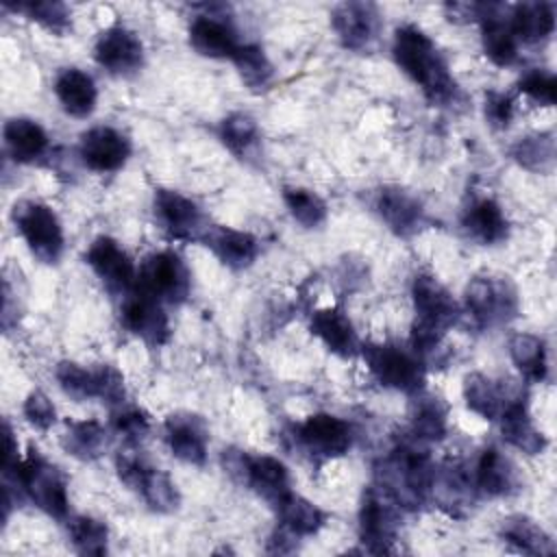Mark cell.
I'll return each instance as SVG.
<instances>
[{
	"instance_id": "cell-1",
	"label": "cell",
	"mask_w": 557,
	"mask_h": 557,
	"mask_svg": "<svg viewBox=\"0 0 557 557\" xmlns=\"http://www.w3.org/2000/svg\"><path fill=\"white\" fill-rule=\"evenodd\" d=\"M392 52L396 65L422 89L431 102L442 104L455 96L457 87L448 72V63L424 30L413 24L398 26Z\"/></svg>"
},
{
	"instance_id": "cell-2",
	"label": "cell",
	"mask_w": 557,
	"mask_h": 557,
	"mask_svg": "<svg viewBox=\"0 0 557 557\" xmlns=\"http://www.w3.org/2000/svg\"><path fill=\"white\" fill-rule=\"evenodd\" d=\"M416 322L411 329V348L424 357L440 348L444 333L455 324L459 309L450 292L431 274H416L411 285Z\"/></svg>"
},
{
	"instance_id": "cell-3",
	"label": "cell",
	"mask_w": 557,
	"mask_h": 557,
	"mask_svg": "<svg viewBox=\"0 0 557 557\" xmlns=\"http://www.w3.org/2000/svg\"><path fill=\"white\" fill-rule=\"evenodd\" d=\"M24 494L48 516L65 518L67 516V483L57 466L46 461L37 450H30L20 459L11 472Z\"/></svg>"
},
{
	"instance_id": "cell-4",
	"label": "cell",
	"mask_w": 557,
	"mask_h": 557,
	"mask_svg": "<svg viewBox=\"0 0 557 557\" xmlns=\"http://www.w3.org/2000/svg\"><path fill=\"white\" fill-rule=\"evenodd\" d=\"M368 370L374 379L392 389L416 394L424 383V361L413 348L396 344H366L361 346Z\"/></svg>"
},
{
	"instance_id": "cell-5",
	"label": "cell",
	"mask_w": 557,
	"mask_h": 557,
	"mask_svg": "<svg viewBox=\"0 0 557 557\" xmlns=\"http://www.w3.org/2000/svg\"><path fill=\"white\" fill-rule=\"evenodd\" d=\"M13 224L28 250L44 263H57L63 252V228L57 213L35 200H22L13 207Z\"/></svg>"
},
{
	"instance_id": "cell-6",
	"label": "cell",
	"mask_w": 557,
	"mask_h": 557,
	"mask_svg": "<svg viewBox=\"0 0 557 557\" xmlns=\"http://www.w3.org/2000/svg\"><path fill=\"white\" fill-rule=\"evenodd\" d=\"M189 270L172 250H159L144 259L137 272L135 289L157 298L159 302L178 305L189 294Z\"/></svg>"
},
{
	"instance_id": "cell-7",
	"label": "cell",
	"mask_w": 557,
	"mask_h": 557,
	"mask_svg": "<svg viewBox=\"0 0 557 557\" xmlns=\"http://www.w3.org/2000/svg\"><path fill=\"white\" fill-rule=\"evenodd\" d=\"M400 522V503L381 483L370 485L359 511V533L370 553H392Z\"/></svg>"
},
{
	"instance_id": "cell-8",
	"label": "cell",
	"mask_w": 557,
	"mask_h": 557,
	"mask_svg": "<svg viewBox=\"0 0 557 557\" xmlns=\"http://www.w3.org/2000/svg\"><path fill=\"white\" fill-rule=\"evenodd\" d=\"M466 305L479 326H496L518 311V298L509 281L476 276L466 287Z\"/></svg>"
},
{
	"instance_id": "cell-9",
	"label": "cell",
	"mask_w": 557,
	"mask_h": 557,
	"mask_svg": "<svg viewBox=\"0 0 557 557\" xmlns=\"http://www.w3.org/2000/svg\"><path fill=\"white\" fill-rule=\"evenodd\" d=\"M154 215L172 239L196 242L205 239L209 233V224L198 205L174 189L154 191Z\"/></svg>"
},
{
	"instance_id": "cell-10",
	"label": "cell",
	"mask_w": 557,
	"mask_h": 557,
	"mask_svg": "<svg viewBox=\"0 0 557 557\" xmlns=\"http://www.w3.org/2000/svg\"><path fill=\"white\" fill-rule=\"evenodd\" d=\"M85 261L111 292H126L135 287V263L113 237H96L85 252Z\"/></svg>"
},
{
	"instance_id": "cell-11",
	"label": "cell",
	"mask_w": 557,
	"mask_h": 557,
	"mask_svg": "<svg viewBox=\"0 0 557 557\" xmlns=\"http://www.w3.org/2000/svg\"><path fill=\"white\" fill-rule=\"evenodd\" d=\"M94 59L100 67L115 76L133 74L144 63V44L137 33L124 26H109L94 46Z\"/></svg>"
},
{
	"instance_id": "cell-12",
	"label": "cell",
	"mask_w": 557,
	"mask_h": 557,
	"mask_svg": "<svg viewBox=\"0 0 557 557\" xmlns=\"http://www.w3.org/2000/svg\"><path fill=\"white\" fill-rule=\"evenodd\" d=\"M122 324L150 346H163L170 339V320L161 302L135 287L122 305Z\"/></svg>"
},
{
	"instance_id": "cell-13",
	"label": "cell",
	"mask_w": 557,
	"mask_h": 557,
	"mask_svg": "<svg viewBox=\"0 0 557 557\" xmlns=\"http://www.w3.org/2000/svg\"><path fill=\"white\" fill-rule=\"evenodd\" d=\"M333 28L350 50H368L381 30V15L372 2H344L333 9Z\"/></svg>"
},
{
	"instance_id": "cell-14",
	"label": "cell",
	"mask_w": 557,
	"mask_h": 557,
	"mask_svg": "<svg viewBox=\"0 0 557 557\" xmlns=\"http://www.w3.org/2000/svg\"><path fill=\"white\" fill-rule=\"evenodd\" d=\"M298 442L315 457H339L350 448V426L333 413H313L296 429Z\"/></svg>"
},
{
	"instance_id": "cell-15",
	"label": "cell",
	"mask_w": 557,
	"mask_h": 557,
	"mask_svg": "<svg viewBox=\"0 0 557 557\" xmlns=\"http://www.w3.org/2000/svg\"><path fill=\"white\" fill-rule=\"evenodd\" d=\"M81 159L94 172H115L131 157V141L111 126H94L81 135Z\"/></svg>"
},
{
	"instance_id": "cell-16",
	"label": "cell",
	"mask_w": 557,
	"mask_h": 557,
	"mask_svg": "<svg viewBox=\"0 0 557 557\" xmlns=\"http://www.w3.org/2000/svg\"><path fill=\"white\" fill-rule=\"evenodd\" d=\"M481 44L485 57L500 67L516 63L518 59V39L509 26V9L503 4H481Z\"/></svg>"
},
{
	"instance_id": "cell-17",
	"label": "cell",
	"mask_w": 557,
	"mask_h": 557,
	"mask_svg": "<svg viewBox=\"0 0 557 557\" xmlns=\"http://www.w3.org/2000/svg\"><path fill=\"white\" fill-rule=\"evenodd\" d=\"M228 468H237L242 479L268 503L276 505L289 492V474L287 468L270 455L246 457L235 455V461L226 463Z\"/></svg>"
},
{
	"instance_id": "cell-18",
	"label": "cell",
	"mask_w": 557,
	"mask_h": 557,
	"mask_svg": "<svg viewBox=\"0 0 557 557\" xmlns=\"http://www.w3.org/2000/svg\"><path fill=\"white\" fill-rule=\"evenodd\" d=\"M165 442L172 450V455L185 463L202 466L207 459V444H209V431L202 422V418L178 411L168 416L165 420Z\"/></svg>"
},
{
	"instance_id": "cell-19",
	"label": "cell",
	"mask_w": 557,
	"mask_h": 557,
	"mask_svg": "<svg viewBox=\"0 0 557 557\" xmlns=\"http://www.w3.org/2000/svg\"><path fill=\"white\" fill-rule=\"evenodd\" d=\"M498 420H500L503 437L513 448H518L527 455H540L546 448V440H544L542 431L535 429V424L529 416V409H527V396L520 387L509 394L507 405H505L503 413L498 416Z\"/></svg>"
},
{
	"instance_id": "cell-20",
	"label": "cell",
	"mask_w": 557,
	"mask_h": 557,
	"mask_svg": "<svg viewBox=\"0 0 557 557\" xmlns=\"http://www.w3.org/2000/svg\"><path fill=\"white\" fill-rule=\"evenodd\" d=\"M376 211L396 235H413L424 222L420 200L400 187H383L376 194Z\"/></svg>"
},
{
	"instance_id": "cell-21",
	"label": "cell",
	"mask_w": 557,
	"mask_h": 557,
	"mask_svg": "<svg viewBox=\"0 0 557 557\" xmlns=\"http://www.w3.org/2000/svg\"><path fill=\"white\" fill-rule=\"evenodd\" d=\"M311 333L335 355L352 357L361 350L355 326L342 307H324L311 315Z\"/></svg>"
},
{
	"instance_id": "cell-22",
	"label": "cell",
	"mask_w": 557,
	"mask_h": 557,
	"mask_svg": "<svg viewBox=\"0 0 557 557\" xmlns=\"http://www.w3.org/2000/svg\"><path fill=\"white\" fill-rule=\"evenodd\" d=\"M191 48L209 59H233L239 50L235 30L215 15H198L189 24Z\"/></svg>"
},
{
	"instance_id": "cell-23",
	"label": "cell",
	"mask_w": 557,
	"mask_h": 557,
	"mask_svg": "<svg viewBox=\"0 0 557 557\" xmlns=\"http://www.w3.org/2000/svg\"><path fill=\"white\" fill-rule=\"evenodd\" d=\"M461 226L468 233V237L487 246L503 242L509 233V222L500 205L487 196L476 198L466 207L461 215Z\"/></svg>"
},
{
	"instance_id": "cell-24",
	"label": "cell",
	"mask_w": 557,
	"mask_h": 557,
	"mask_svg": "<svg viewBox=\"0 0 557 557\" xmlns=\"http://www.w3.org/2000/svg\"><path fill=\"white\" fill-rule=\"evenodd\" d=\"M474 487L490 498L509 496L518 487V470L513 461L498 448H485L476 461Z\"/></svg>"
},
{
	"instance_id": "cell-25",
	"label": "cell",
	"mask_w": 557,
	"mask_h": 557,
	"mask_svg": "<svg viewBox=\"0 0 557 557\" xmlns=\"http://www.w3.org/2000/svg\"><path fill=\"white\" fill-rule=\"evenodd\" d=\"M54 94L63 111L72 117H87L96 109L98 91L89 74L76 67H65L54 81Z\"/></svg>"
},
{
	"instance_id": "cell-26",
	"label": "cell",
	"mask_w": 557,
	"mask_h": 557,
	"mask_svg": "<svg viewBox=\"0 0 557 557\" xmlns=\"http://www.w3.org/2000/svg\"><path fill=\"white\" fill-rule=\"evenodd\" d=\"M205 239L209 242L213 255L231 270L250 268L259 255L257 239L246 231H235L226 226L209 228Z\"/></svg>"
},
{
	"instance_id": "cell-27",
	"label": "cell",
	"mask_w": 557,
	"mask_h": 557,
	"mask_svg": "<svg viewBox=\"0 0 557 557\" xmlns=\"http://www.w3.org/2000/svg\"><path fill=\"white\" fill-rule=\"evenodd\" d=\"M509 26L518 41L537 44L555 30V4L550 2H520L509 9Z\"/></svg>"
},
{
	"instance_id": "cell-28",
	"label": "cell",
	"mask_w": 557,
	"mask_h": 557,
	"mask_svg": "<svg viewBox=\"0 0 557 557\" xmlns=\"http://www.w3.org/2000/svg\"><path fill=\"white\" fill-rule=\"evenodd\" d=\"M4 146L17 163H30L39 159L48 148V135L35 120L11 117L4 124Z\"/></svg>"
},
{
	"instance_id": "cell-29",
	"label": "cell",
	"mask_w": 557,
	"mask_h": 557,
	"mask_svg": "<svg viewBox=\"0 0 557 557\" xmlns=\"http://www.w3.org/2000/svg\"><path fill=\"white\" fill-rule=\"evenodd\" d=\"M411 435L420 442L442 440L446 435V405L440 396L424 394L422 389L411 394Z\"/></svg>"
},
{
	"instance_id": "cell-30",
	"label": "cell",
	"mask_w": 557,
	"mask_h": 557,
	"mask_svg": "<svg viewBox=\"0 0 557 557\" xmlns=\"http://www.w3.org/2000/svg\"><path fill=\"white\" fill-rule=\"evenodd\" d=\"M511 389L496 385L492 379L474 372L463 379V398L470 411L485 420H498Z\"/></svg>"
},
{
	"instance_id": "cell-31",
	"label": "cell",
	"mask_w": 557,
	"mask_h": 557,
	"mask_svg": "<svg viewBox=\"0 0 557 557\" xmlns=\"http://www.w3.org/2000/svg\"><path fill=\"white\" fill-rule=\"evenodd\" d=\"M61 446L81 461H94L107 448V431L98 420H70L61 435Z\"/></svg>"
},
{
	"instance_id": "cell-32",
	"label": "cell",
	"mask_w": 557,
	"mask_h": 557,
	"mask_svg": "<svg viewBox=\"0 0 557 557\" xmlns=\"http://www.w3.org/2000/svg\"><path fill=\"white\" fill-rule=\"evenodd\" d=\"M278 509L281 527L292 531L296 537L313 535L324 524V513L311 500L294 494L292 490L274 505Z\"/></svg>"
},
{
	"instance_id": "cell-33",
	"label": "cell",
	"mask_w": 557,
	"mask_h": 557,
	"mask_svg": "<svg viewBox=\"0 0 557 557\" xmlns=\"http://www.w3.org/2000/svg\"><path fill=\"white\" fill-rule=\"evenodd\" d=\"M472 481L459 466H444L440 470H433L431 487L433 496L437 498L440 507H446L450 513L459 507H466V503L472 498Z\"/></svg>"
},
{
	"instance_id": "cell-34",
	"label": "cell",
	"mask_w": 557,
	"mask_h": 557,
	"mask_svg": "<svg viewBox=\"0 0 557 557\" xmlns=\"http://www.w3.org/2000/svg\"><path fill=\"white\" fill-rule=\"evenodd\" d=\"M509 355L516 368L529 381H544L546 379V348L544 342L531 333H516L509 337Z\"/></svg>"
},
{
	"instance_id": "cell-35",
	"label": "cell",
	"mask_w": 557,
	"mask_h": 557,
	"mask_svg": "<svg viewBox=\"0 0 557 557\" xmlns=\"http://www.w3.org/2000/svg\"><path fill=\"white\" fill-rule=\"evenodd\" d=\"M500 533L511 546H516L522 553H529V555H553L555 553L553 540L533 520H529L524 516H511V518L503 520Z\"/></svg>"
},
{
	"instance_id": "cell-36",
	"label": "cell",
	"mask_w": 557,
	"mask_h": 557,
	"mask_svg": "<svg viewBox=\"0 0 557 557\" xmlns=\"http://www.w3.org/2000/svg\"><path fill=\"white\" fill-rule=\"evenodd\" d=\"M135 490H139L144 500L150 505V509H154L159 513H170L181 503V496H178V490H176L174 481L157 468L146 466L141 470L137 483H135Z\"/></svg>"
},
{
	"instance_id": "cell-37",
	"label": "cell",
	"mask_w": 557,
	"mask_h": 557,
	"mask_svg": "<svg viewBox=\"0 0 557 557\" xmlns=\"http://www.w3.org/2000/svg\"><path fill=\"white\" fill-rule=\"evenodd\" d=\"M283 200H285L292 218L307 228L320 226L326 220V202L311 189L285 187Z\"/></svg>"
},
{
	"instance_id": "cell-38",
	"label": "cell",
	"mask_w": 557,
	"mask_h": 557,
	"mask_svg": "<svg viewBox=\"0 0 557 557\" xmlns=\"http://www.w3.org/2000/svg\"><path fill=\"white\" fill-rule=\"evenodd\" d=\"M231 61L235 63L242 81L250 89H261L272 78V63L265 52L255 44H242Z\"/></svg>"
},
{
	"instance_id": "cell-39",
	"label": "cell",
	"mask_w": 557,
	"mask_h": 557,
	"mask_svg": "<svg viewBox=\"0 0 557 557\" xmlns=\"http://www.w3.org/2000/svg\"><path fill=\"white\" fill-rule=\"evenodd\" d=\"M513 159L524 165L527 170L535 172H550L555 163V141L553 135L542 133V135H529L520 139L513 146Z\"/></svg>"
},
{
	"instance_id": "cell-40",
	"label": "cell",
	"mask_w": 557,
	"mask_h": 557,
	"mask_svg": "<svg viewBox=\"0 0 557 557\" xmlns=\"http://www.w3.org/2000/svg\"><path fill=\"white\" fill-rule=\"evenodd\" d=\"M67 529H70L72 544L81 555H104L107 553L109 531L102 520H96L91 516H76L70 520Z\"/></svg>"
},
{
	"instance_id": "cell-41",
	"label": "cell",
	"mask_w": 557,
	"mask_h": 557,
	"mask_svg": "<svg viewBox=\"0 0 557 557\" xmlns=\"http://www.w3.org/2000/svg\"><path fill=\"white\" fill-rule=\"evenodd\" d=\"M57 381L61 389L78 403L96 398V368L87 370L74 361H61L57 366Z\"/></svg>"
},
{
	"instance_id": "cell-42",
	"label": "cell",
	"mask_w": 557,
	"mask_h": 557,
	"mask_svg": "<svg viewBox=\"0 0 557 557\" xmlns=\"http://www.w3.org/2000/svg\"><path fill=\"white\" fill-rule=\"evenodd\" d=\"M220 137L228 150L235 154H244L257 141V124L246 113H233L222 120Z\"/></svg>"
},
{
	"instance_id": "cell-43",
	"label": "cell",
	"mask_w": 557,
	"mask_h": 557,
	"mask_svg": "<svg viewBox=\"0 0 557 557\" xmlns=\"http://www.w3.org/2000/svg\"><path fill=\"white\" fill-rule=\"evenodd\" d=\"M13 9L26 13L52 33H65L70 28V9L63 2H22Z\"/></svg>"
},
{
	"instance_id": "cell-44",
	"label": "cell",
	"mask_w": 557,
	"mask_h": 557,
	"mask_svg": "<svg viewBox=\"0 0 557 557\" xmlns=\"http://www.w3.org/2000/svg\"><path fill=\"white\" fill-rule=\"evenodd\" d=\"M518 89L542 107H553L557 100V78L544 70H531L522 76Z\"/></svg>"
},
{
	"instance_id": "cell-45",
	"label": "cell",
	"mask_w": 557,
	"mask_h": 557,
	"mask_svg": "<svg viewBox=\"0 0 557 557\" xmlns=\"http://www.w3.org/2000/svg\"><path fill=\"white\" fill-rule=\"evenodd\" d=\"M22 411H24V418L28 420V424H33L39 431H48L57 420V411H54L52 400L39 389L30 392L26 396Z\"/></svg>"
},
{
	"instance_id": "cell-46",
	"label": "cell",
	"mask_w": 557,
	"mask_h": 557,
	"mask_svg": "<svg viewBox=\"0 0 557 557\" xmlns=\"http://www.w3.org/2000/svg\"><path fill=\"white\" fill-rule=\"evenodd\" d=\"M113 429L126 442L135 444L148 435L150 422H148L146 413L139 409H120L117 413H113Z\"/></svg>"
},
{
	"instance_id": "cell-47",
	"label": "cell",
	"mask_w": 557,
	"mask_h": 557,
	"mask_svg": "<svg viewBox=\"0 0 557 557\" xmlns=\"http://www.w3.org/2000/svg\"><path fill=\"white\" fill-rule=\"evenodd\" d=\"M485 117L490 120L492 126H507L513 117V100L507 94L500 91H490L485 96Z\"/></svg>"
}]
</instances>
